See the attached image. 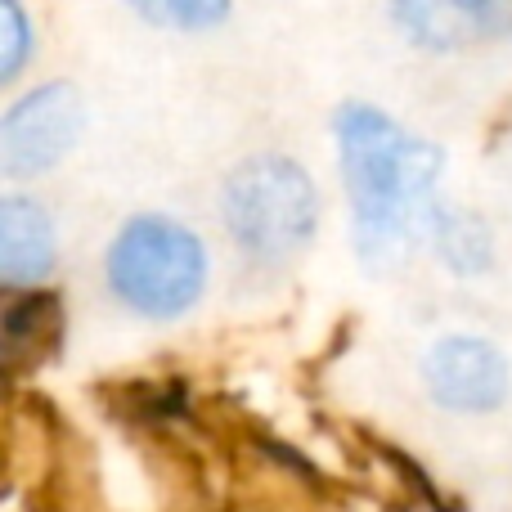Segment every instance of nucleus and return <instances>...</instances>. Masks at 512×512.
I'll return each instance as SVG.
<instances>
[{
	"label": "nucleus",
	"mask_w": 512,
	"mask_h": 512,
	"mask_svg": "<svg viewBox=\"0 0 512 512\" xmlns=\"http://www.w3.org/2000/svg\"><path fill=\"white\" fill-rule=\"evenodd\" d=\"M216 279V252L189 216L140 207L122 216L99 248V292L122 319L176 328L203 310Z\"/></svg>",
	"instance_id": "f03ea898"
},
{
	"label": "nucleus",
	"mask_w": 512,
	"mask_h": 512,
	"mask_svg": "<svg viewBox=\"0 0 512 512\" xmlns=\"http://www.w3.org/2000/svg\"><path fill=\"white\" fill-rule=\"evenodd\" d=\"M418 252H427L450 279L481 283L499 270V234L477 207L441 194L423 216Z\"/></svg>",
	"instance_id": "6e6552de"
},
{
	"label": "nucleus",
	"mask_w": 512,
	"mask_h": 512,
	"mask_svg": "<svg viewBox=\"0 0 512 512\" xmlns=\"http://www.w3.org/2000/svg\"><path fill=\"white\" fill-rule=\"evenodd\" d=\"M418 387L445 418H495L512 405V355L481 328H445L418 355Z\"/></svg>",
	"instance_id": "39448f33"
},
{
	"label": "nucleus",
	"mask_w": 512,
	"mask_h": 512,
	"mask_svg": "<svg viewBox=\"0 0 512 512\" xmlns=\"http://www.w3.org/2000/svg\"><path fill=\"white\" fill-rule=\"evenodd\" d=\"M63 221L32 185L0 189V288L36 292L59 279Z\"/></svg>",
	"instance_id": "0eeeda50"
},
{
	"label": "nucleus",
	"mask_w": 512,
	"mask_h": 512,
	"mask_svg": "<svg viewBox=\"0 0 512 512\" xmlns=\"http://www.w3.org/2000/svg\"><path fill=\"white\" fill-rule=\"evenodd\" d=\"M346 239L364 274H391L418 252V230L445 194L450 153L387 104L346 95L328 117Z\"/></svg>",
	"instance_id": "f257e3e1"
},
{
	"label": "nucleus",
	"mask_w": 512,
	"mask_h": 512,
	"mask_svg": "<svg viewBox=\"0 0 512 512\" xmlns=\"http://www.w3.org/2000/svg\"><path fill=\"white\" fill-rule=\"evenodd\" d=\"M41 54V23L27 0H0V95L18 90Z\"/></svg>",
	"instance_id": "9d476101"
},
{
	"label": "nucleus",
	"mask_w": 512,
	"mask_h": 512,
	"mask_svg": "<svg viewBox=\"0 0 512 512\" xmlns=\"http://www.w3.org/2000/svg\"><path fill=\"white\" fill-rule=\"evenodd\" d=\"M86 131L90 104L72 77L23 81L0 104V180L36 189L68 167Z\"/></svg>",
	"instance_id": "20e7f679"
},
{
	"label": "nucleus",
	"mask_w": 512,
	"mask_h": 512,
	"mask_svg": "<svg viewBox=\"0 0 512 512\" xmlns=\"http://www.w3.org/2000/svg\"><path fill=\"white\" fill-rule=\"evenodd\" d=\"M126 14L144 23L158 36H180V41H203L230 27L239 0H122Z\"/></svg>",
	"instance_id": "1a4fd4ad"
},
{
	"label": "nucleus",
	"mask_w": 512,
	"mask_h": 512,
	"mask_svg": "<svg viewBox=\"0 0 512 512\" xmlns=\"http://www.w3.org/2000/svg\"><path fill=\"white\" fill-rule=\"evenodd\" d=\"M324 185L288 149H252L216 185V225L239 270L256 279L288 274L324 234Z\"/></svg>",
	"instance_id": "7ed1b4c3"
},
{
	"label": "nucleus",
	"mask_w": 512,
	"mask_h": 512,
	"mask_svg": "<svg viewBox=\"0 0 512 512\" xmlns=\"http://www.w3.org/2000/svg\"><path fill=\"white\" fill-rule=\"evenodd\" d=\"M382 18L423 59H468L512 45V0H382Z\"/></svg>",
	"instance_id": "423d86ee"
}]
</instances>
